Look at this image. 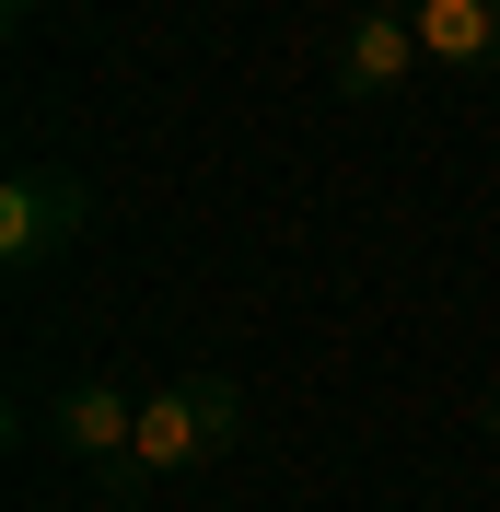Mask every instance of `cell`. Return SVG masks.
<instances>
[{
    "label": "cell",
    "mask_w": 500,
    "mask_h": 512,
    "mask_svg": "<svg viewBox=\"0 0 500 512\" xmlns=\"http://www.w3.org/2000/svg\"><path fill=\"white\" fill-rule=\"evenodd\" d=\"M0 12H12V24H24V12H35V0H0Z\"/></svg>",
    "instance_id": "obj_6"
},
{
    "label": "cell",
    "mask_w": 500,
    "mask_h": 512,
    "mask_svg": "<svg viewBox=\"0 0 500 512\" xmlns=\"http://www.w3.org/2000/svg\"><path fill=\"white\" fill-rule=\"evenodd\" d=\"M396 12H419V0H396Z\"/></svg>",
    "instance_id": "obj_7"
},
{
    "label": "cell",
    "mask_w": 500,
    "mask_h": 512,
    "mask_svg": "<svg viewBox=\"0 0 500 512\" xmlns=\"http://www.w3.org/2000/svg\"><path fill=\"white\" fill-rule=\"evenodd\" d=\"M419 59L442 70H500V0H419Z\"/></svg>",
    "instance_id": "obj_5"
},
{
    "label": "cell",
    "mask_w": 500,
    "mask_h": 512,
    "mask_svg": "<svg viewBox=\"0 0 500 512\" xmlns=\"http://www.w3.org/2000/svg\"><path fill=\"white\" fill-rule=\"evenodd\" d=\"M233 443H245V384L233 373H187V384H163V396H140L117 489H163V478H187V466H221Z\"/></svg>",
    "instance_id": "obj_1"
},
{
    "label": "cell",
    "mask_w": 500,
    "mask_h": 512,
    "mask_svg": "<svg viewBox=\"0 0 500 512\" xmlns=\"http://www.w3.org/2000/svg\"><path fill=\"white\" fill-rule=\"evenodd\" d=\"M128 431H140V396H128V384H105V373H82L59 408H47V443L82 454V466H128Z\"/></svg>",
    "instance_id": "obj_3"
},
{
    "label": "cell",
    "mask_w": 500,
    "mask_h": 512,
    "mask_svg": "<svg viewBox=\"0 0 500 512\" xmlns=\"http://www.w3.org/2000/svg\"><path fill=\"white\" fill-rule=\"evenodd\" d=\"M407 70H419V24H407L396 0H361L338 35V94H396Z\"/></svg>",
    "instance_id": "obj_4"
},
{
    "label": "cell",
    "mask_w": 500,
    "mask_h": 512,
    "mask_svg": "<svg viewBox=\"0 0 500 512\" xmlns=\"http://www.w3.org/2000/svg\"><path fill=\"white\" fill-rule=\"evenodd\" d=\"M82 222H94V187H82L70 163H12V187H0V268H47V256H70Z\"/></svg>",
    "instance_id": "obj_2"
}]
</instances>
